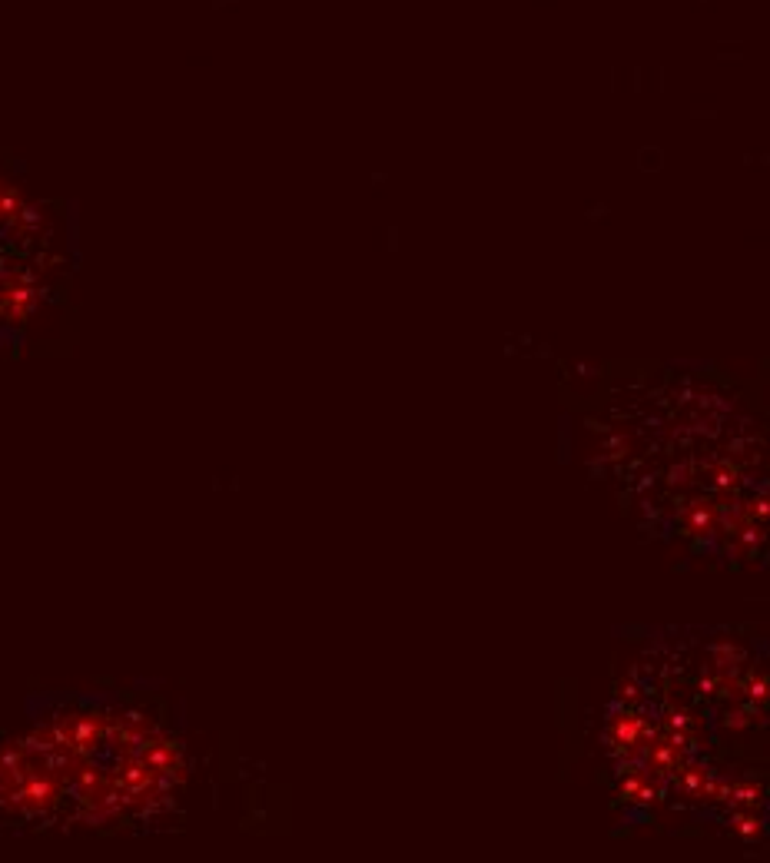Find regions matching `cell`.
I'll return each instance as SVG.
<instances>
[{"instance_id": "cell-1", "label": "cell", "mask_w": 770, "mask_h": 863, "mask_svg": "<svg viewBox=\"0 0 770 863\" xmlns=\"http://www.w3.org/2000/svg\"><path fill=\"white\" fill-rule=\"evenodd\" d=\"M176 764V747L137 717L77 714L0 754V804L20 817L117 824L170 794Z\"/></svg>"}]
</instances>
